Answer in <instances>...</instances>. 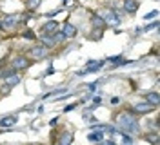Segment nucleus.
I'll list each match as a JSON object with an SVG mask.
<instances>
[{"label":"nucleus","instance_id":"obj_1","mask_svg":"<svg viewBox=\"0 0 160 145\" xmlns=\"http://www.w3.org/2000/svg\"><path fill=\"white\" fill-rule=\"evenodd\" d=\"M117 122H118V127L124 131V133H128V134L138 133V123H137V120H135L129 113H122V114H118Z\"/></svg>","mask_w":160,"mask_h":145},{"label":"nucleus","instance_id":"obj_2","mask_svg":"<svg viewBox=\"0 0 160 145\" xmlns=\"http://www.w3.org/2000/svg\"><path fill=\"white\" fill-rule=\"evenodd\" d=\"M102 20L108 24H120V17L113 9H104L102 11Z\"/></svg>","mask_w":160,"mask_h":145},{"label":"nucleus","instance_id":"obj_3","mask_svg":"<svg viewBox=\"0 0 160 145\" xmlns=\"http://www.w3.org/2000/svg\"><path fill=\"white\" fill-rule=\"evenodd\" d=\"M151 111H153L151 104H135L133 105V113H138V114H148Z\"/></svg>","mask_w":160,"mask_h":145},{"label":"nucleus","instance_id":"obj_4","mask_svg":"<svg viewBox=\"0 0 160 145\" xmlns=\"http://www.w3.org/2000/svg\"><path fill=\"white\" fill-rule=\"evenodd\" d=\"M29 64L31 62L28 60V58H24V56H17L15 60H13V67L17 69V71H18V69H28Z\"/></svg>","mask_w":160,"mask_h":145},{"label":"nucleus","instance_id":"obj_5","mask_svg":"<svg viewBox=\"0 0 160 145\" xmlns=\"http://www.w3.org/2000/svg\"><path fill=\"white\" fill-rule=\"evenodd\" d=\"M20 82V76L17 75V73H8L6 76H4V84L8 87H13V85H17Z\"/></svg>","mask_w":160,"mask_h":145},{"label":"nucleus","instance_id":"obj_6","mask_svg":"<svg viewBox=\"0 0 160 145\" xmlns=\"http://www.w3.org/2000/svg\"><path fill=\"white\" fill-rule=\"evenodd\" d=\"M57 29H58V24H57L55 20H49V22H46V24H44L42 31H44V35H55V33H57Z\"/></svg>","mask_w":160,"mask_h":145},{"label":"nucleus","instance_id":"obj_7","mask_svg":"<svg viewBox=\"0 0 160 145\" xmlns=\"http://www.w3.org/2000/svg\"><path fill=\"white\" fill-rule=\"evenodd\" d=\"M17 22H18V17L17 15H8V17H4L2 18V27H13V26H17Z\"/></svg>","mask_w":160,"mask_h":145},{"label":"nucleus","instance_id":"obj_8","mask_svg":"<svg viewBox=\"0 0 160 145\" xmlns=\"http://www.w3.org/2000/svg\"><path fill=\"white\" fill-rule=\"evenodd\" d=\"M138 7H140V2H137V0H124V9L128 13H137Z\"/></svg>","mask_w":160,"mask_h":145},{"label":"nucleus","instance_id":"obj_9","mask_svg":"<svg viewBox=\"0 0 160 145\" xmlns=\"http://www.w3.org/2000/svg\"><path fill=\"white\" fill-rule=\"evenodd\" d=\"M31 56L37 58V60H38V58H44L46 56V47H44V46H37V47H33L31 49Z\"/></svg>","mask_w":160,"mask_h":145},{"label":"nucleus","instance_id":"obj_10","mask_svg":"<svg viewBox=\"0 0 160 145\" xmlns=\"http://www.w3.org/2000/svg\"><path fill=\"white\" fill-rule=\"evenodd\" d=\"M13 125H17V118H15V116L0 118V127H13Z\"/></svg>","mask_w":160,"mask_h":145},{"label":"nucleus","instance_id":"obj_11","mask_svg":"<svg viewBox=\"0 0 160 145\" xmlns=\"http://www.w3.org/2000/svg\"><path fill=\"white\" fill-rule=\"evenodd\" d=\"M77 31H78V29L75 27L73 24H66V26H64V31H62V33L66 35V38H71V36H75V35H77Z\"/></svg>","mask_w":160,"mask_h":145},{"label":"nucleus","instance_id":"obj_12","mask_svg":"<svg viewBox=\"0 0 160 145\" xmlns=\"http://www.w3.org/2000/svg\"><path fill=\"white\" fill-rule=\"evenodd\" d=\"M146 100H148V104H151L153 107H157L158 102H160V98H158L157 93H148V94H146Z\"/></svg>","mask_w":160,"mask_h":145},{"label":"nucleus","instance_id":"obj_13","mask_svg":"<svg viewBox=\"0 0 160 145\" xmlns=\"http://www.w3.org/2000/svg\"><path fill=\"white\" fill-rule=\"evenodd\" d=\"M88 140L89 142H100V140H104V133H97V131L95 133H89L88 134Z\"/></svg>","mask_w":160,"mask_h":145},{"label":"nucleus","instance_id":"obj_14","mask_svg":"<svg viewBox=\"0 0 160 145\" xmlns=\"http://www.w3.org/2000/svg\"><path fill=\"white\" fill-rule=\"evenodd\" d=\"M73 142V134L71 133H64L62 138H60V143H71Z\"/></svg>","mask_w":160,"mask_h":145},{"label":"nucleus","instance_id":"obj_15","mask_svg":"<svg viewBox=\"0 0 160 145\" xmlns=\"http://www.w3.org/2000/svg\"><path fill=\"white\" fill-rule=\"evenodd\" d=\"M44 47H53L55 46V38H51V35H44Z\"/></svg>","mask_w":160,"mask_h":145},{"label":"nucleus","instance_id":"obj_16","mask_svg":"<svg viewBox=\"0 0 160 145\" xmlns=\"http://www.w3.org/2000/svg\"><path fill=\"white\" fill-rule=\"evenodd\" d=\"M93 24H95V27H102L106 22L102 20V17H93Z\"/></svg>","mask_w":160,"mask_h":145},{"label":"nucleus","instance_id":"obj_17","mask_svg":"<svg viewBox=\"0 0 160 145\" xmlns=\"http://www.w3.org/2000/svg\"><path fill=\"white\" fill-rule=\"evenodd\" d=\"M40 6V0H28V7L29 9H37Z\"/></svg>","mask_w":160,"mask_h":145},{"label":"nucleus","instance_id":"obj_18","mask_svg":"<svg viewBox=\"0 0 160 145\" xmlns=\"http://www.w3.org/2000/svg\"><path fill=\"white\" fill-rule=\"evenodd\" d=\"M157 15H158L157 11H151V13H148V15H146L144 18H146V20H153V18H157Z\"/></svg>","mask_w":160,"mask_h":145},{"label":"nucleus","instance_id":"obj_19","mask_svg":"<svg viewBox=\"0 0 160 145\" xmlns=\"http://www.w3.org/2000/svg\"><path fill=\"white\" fill-rule=\"evenodd\" d=\"M109 60L113 64H124V58L122 56H113V58H109Z\"/></svg>","mask_w":160,"mask_h":145},{"label":"nucleus","instance_id":"obj_20","mask_svg":"<svg viewBox=\"0 0 160 145\" xmlns=\"http://www.w3.org/2000/svg\"><path fill=\"white\" fill-rule=\"evenodd\" d=\"M64 38H66V35H64V33H57V35H55V42H62Z\"/></svg>","mask_w":160,"mask_h":145},{"label":"nucleus","instance_id":"obj_21","mask_svg":"<svg viewBox=\"0 0 160 145\" xmlns=\"http://www.w3.org/2000/svg\"><path fill=\"white\" fill-rule=\"evenodd\" d=\"M122 140H124V143H131V142H133V138H131V136H128V134H124V138H122Z\"/></svg>","mask_w":160,"mask_h":145},{"label":"nucleus","instance_id":"obj_22","mask_svg":"<svg viewBox=\"0 0 160 145\" xmlns=\"http://www.w3.org/2000/svg\"><path fill=\"white\" fill-rule=\"evenodd\" d=\"M73 4H75V0H66V4H64V6H66V7H69V6H73Z\"/></svg>","mask_w":160,"mask_h":145},{"label":"nucleus","instance_id":"obj_23","mask_svg":"<svg viewBox=\"0 0 160 145\" xmlns=\"http://www.w3.org/2000/svg\"><path fill=\"white\" fill-rule=\"evenodd\" d=\"M24 36H26V38H31V40L35 38V35H33V33H24Z\"/></svg>","mask_w":160,"mask_h":145},{"label":"nucleus","instance_id":"obj_24","mask_svg":"<svg viewBox=\"0 0 160 145\" xmlns=\"http://www.w3.org/2000/svg\"><path fill=\"white\" fill-rule=\"evenodd\" d=\"M111 102H113V105H118V104H120V100H118V98H113Z\"/></svg>","mask_w":160,"mask_h":145}]
</instances>
